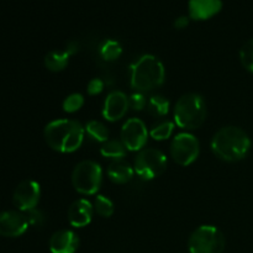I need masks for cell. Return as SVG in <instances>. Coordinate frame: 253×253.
Wrapping results in <instances>:
<instances>
[{"label": "cell", "instance_id": "26", "mask_svg": "<svg viewBox=\"0 0 253 253\" xmlns=\"http://www.w3.org/2000/svg\"><path fill=\"white\" fill-rule=\"evenodd\" d=\"M25 215H26L27 222H29L30 226L40 227L44 224V215L40 210L32 209L30 211L25 212Z\"/></svg>", "mask_w": 253, "mask_h": 253}, {"label": "cell", "instance_id": "24", "mask_svg": "<svg viewBox=\"0 0 253 253\" xmlns=\"http://www.w3.org/2000/svg\"><path fill=\"white\" fill-rule=\"evenodd\" d=\"M84 105V96L79 93L69 94L66 99L63 100L62 108H63L64 113L73 114L76 111L81 110L82 106Z\"/></svg>", "mask_w": 253, "mask_h": 253}, {"label": "cell", "instance_id": "3", "mask_svg": "<svg viewBox=\"0 0 253 253\" xmlns=\"http://www.w3.org/2000/svg\"><path fill=\"white\" fill-rule=\"evenodd\" d=\"M165 77V66L153 54H143L130 68L131 86L137 91H148L162 85Z\"/></svg>", "mask_w": 253, "mask_h": 253}, {"label": "cell", "instance_id": "13", "mask_svg": "<svg viewBox=\"0 0 253 253\" xmlns=\"http://www.w3.org/2000/svg\"><path fill=\"white\" fill-rule=\"evenodd\" d=\"M94 214V205L88 199H77L71 204L67 212L69 224L73 227H84L90 224Z\"/></svg>", "mask_w": 253, "mask_h": 253}, {"label": "cell", "instance_id": "19", "mask_svg": "<svg viewBox=\"0 0 253 253\" xmlns=\"http://www.w3.org/2000/svg\"><path fill=\"white\" fill-rule=\"evenodd\" d=\"M99 54L106 62H114L123 54V46L116 40H105L99 48Z\"/></svg>", "mask_w": 253, "mask_h": 253}, {"label": "cell", "instance_id": "9", "mask_svg": "<svg viewBox=\"0 0 253 253\" xmlns=\"http://www.w3.org/2000/svg\"><path fill=\"white\" fill-rule=\"evenodd\" d=\"M120 137L127 151H141L147 143L148 130L141 119H128L121 127Z\"/></svg>", "mask_w": 253, "mask_h": 253}, {"label": "cell", "instance_id": "7", "mask_svg": "<svg viewBox=\"0 0 253 253\" xmlns=\"http://www.w3.org/2000/svg\"><path fill=\"white\" fill-rule=\"evenodd\" d=\"M168 160L162 151L157 148H143L135 160L133 169L143 180H152L163 174L167 168Z\"/></svg>", "mask_w": 253, "mask_h": 253}, {"label": "cell", "instance_id": "4", "mask_svg": "<svg viewBox=\"0 0 253 253\" xmlns=\"http://www.w3.org/2000/svg\"><path fill=\"white\" fill-rule=\"evenodd\" d=\"M207 119V103L200 94L187 93L174 105V123L184 130H195Z\"/></svg>", "mask_w": 253, "mask_h": 253}, {"label": "cell", "instance_id": "8", "mask_svg": "<svg viewBox=\"0 0 253 253\" xmlns=\"http://www.w3.org/2000/svg\"><path fill=\"white\" fill-rule=\"evenodd\" d=\"M200 153L199 140L189 132H180L170 143V155L179 166L187 167L197 161Z\"/></svg>", "mask_w": 253, "mask_h": 253}, {"label": "cell", "instance_id": "30", "mask_svg": "<svg viewBox=\"0 0 253 253\" xmlns=\"http://www.w3.org/2000/svg\"><path fill=\"white\" fill-rule=\"evenodd\" d=\"M66 51L68 52L69 56H72V54L77 53V51H78V44H77L76 42H68V44H67Z\"/></svg>", "mask_w": 253, "mask_h": 253}, {"label": "cell", "instance_id": "6", "mask_svg": "<svg viewBox=\"0 0 253 253\" xmlns=\"http://www.w3.org/2000/svg\"><path fill=\"white\" fill-rule=\"evenodd\" d=\"M225 246L224 234L212 225H202L193 231L188 240L190 253H222Z\"/></svg>", "mask_w": 253, "mask_h": 253}, {"label": "cell", "instance_id": "29", "mask_svg": "<svg viewBox=\"0 0 253 253\" xmlns=\"http://www.w3.org/2000/svg\"><path fill=\"white\" fill-rule=\"evenodd\" d=\"M189 16H184V15H183V16H178L177 19L174 20V27L178 30L185 29V27L189 25Z\"/></svg>", "mask_w": 253, "mask_h": 253}, {"label": "cell", "instance_id": "15", "mask_svg": "<svg viewBox=\"0 0 253 253\" xmlns=\"http://www.w3.org/2000/svg\"><path fill=\"white\" fill-rule=\"evenodd\" d=\"M79 247V237L72 230H59L49 239L51 253H76Z\"/></svg>", "mask_w": 253, "mask_h": 253}, {"label": "cell", "instance_id": "21", "mask_svg": "<svg viewBox=\"0 0 253 253\" xmlns=\"http://www.w3.org/2000/svg\"><path fill=\"white\" fill-rule=\"evenodd\" d=\"M148 113L156 118L167 115L169 111V101L162 95H153L147 101Z\"/></svg>", "mask_w": 253, "mask_h": 253}, {"label": "cell", "instance_id": "5", "mask_svg": "<svg viewBox=\"0 0 253 253\" xmlns=\"http://www.w3.org/2000/svg\"><path fill=\"white\" fill-rule=\"evenodd\" d=\"M101 182H103V169L95 161H82L72 172L73 188L83 195L95 194L100 189Z\"/></svg>", "mask_w": 253, "mask_h": 253}, {"label": "cell", "instance_id": "20", "mask_svg": "<svg viewBox=\"0 0 253 253\" xmlns=\"http://www.w3.org/2000/svg\"><path fill=\"white\" fill-rule=\"evenodd\" d=\"M84 130H85V133H88L89 137L96 142L104 143L109 140L108 127L100 121L90 120L84 126Z\"/></svg>", "mask_w": 253, "mask_h": 253}, {"label": "cell", "instance_id": "18", "mask_svg": "<svg viewBox=\"0 0 253 253\" xmlns=\"http://www.w3.org/2000/svg\"><path fill=\"white\" fill-rule=\"evenodd\" d=\"M126 152H127V148L121 141L118 140H108L100 147V155L114 161L123 160L126 156Z\"/></svg>", "mask_w": 253, "mask_h": 253}, {"label": "cell", "instance_id": "12", "mask_svg": "<svg viewBox=\"0 0 253 253\" xmlns=\"http://www.w3.org/2000/svg\"><path fill=\"white\" fill-rule=\"evenodd\" d=\"M130 108L128 98L120 90H113L108 94L103 106V116L108 121L115 123L123 119Z\"/></svg>", "mask_w": 253, "mask_h": 253}, {"label": "cell", "instance_id": "22", "mask_svg": "<svg viewBox=\"0 0 253 253\" xmlns=\"http://www.w3.org/2000/svg\"><path fill=\"white\" fill-rule=\"evenodd\" d=\"M173 131H174V124L170 123V121H162V123H158L157 125L151 128L150 135L153 140L163 141L169 138Z\"/></svg>", "mask_w": 253, "mask_h": 253}, {"label": "cell", "instance_id": "28", "mask_svg": "<svg viewBox=\"0 0 253 253\" xmlns=\"http://www.w3.org/2000/svg\"><path fill=\"white\" fill-rule=\"evenodd\" d=\"M104 90V82L100 78H93L89 81L86 91L89 95H98Z\"/></svg>", "mask_w": 253, "mask_h": 253}, {"label": "cell", "instance_id": "27", "mask_svg": "<svg viewBox=\"0 0 253 253\" xmlns=\"http://www.w3.org/2000/svg\"><path fill=\"white\" fill-rule=\"evenodd\" d=\"M128 103H130V108H132L133 110L141 111L147 105V99L145 98V95L141 91H137V93H133L128 98Z\"/></svg>", "mask_w": 253, "mask_h": 253}, {"label": "cell", "instance_id": "11", "mask_svg": "<svg viewBox=\"0 0 253 253\" xmlns=\"http://www.w3.org/2000/svg\"><path fill=\"white\" fill-rule=\"evenodd\" d=\"M26 215L20 211L0 212V236L19 237L29 229Z\"/></svg>", "mask_w": 253, "mask_h": 253}, {"label": "cell", "instance_id": "10", "mask_svg": "<svg viewBox=\"0 0 253 253\" xmlns=\"http://www.w3.org/2000/svg\"><path fill=\"white\" fill-rule=\"evenodd\" d=\"M40 197H41V188H40L39 183L27 179L17 185L14 195H12V202L20 211L26 212L32 209H36L40 202Z\"/></svg>", "mask_w": 253, "mask_h": 253}, {"label": "cell", "instance_id": "25", "mask_svg": "<svg viewBox=\"0 0 253 253\" xmlns=\"http://www.w3.org/2000/svg\"><path fill=\"white\" fill-rule=\"evenodd\" d=\"M240 61L246 71L253 73V39L249 40L240 49Z\"/></svg>", "mask_w": 253, "mask_h": 253}, {"label": "cell", "instance_id": "16", "mask_svg": "<svg viewBox=\"0 0 253 253\" xmlns=\"http://www.w3.org/2000/svg\"><path fill=\"white\" fill-rule=\"evenodd\" d=\"M135 174V169L124 160L113 161L108 167V177L115 184H125L130 182Z\"/></svg>", "mask_w": 253, "mask_h": 253}, {"label": "cell", "instance_id": "2", "mask_svg": "<svg viewBox=\"0 0 253 253\" xmlns=\"http://www.w3.org/2000/svg\"><path fill=\"white\" fill-rule=\"evenodd\" d=\"M251 148V140L242 128L225 126L220 128L211 140V150L215 156L226 162L244 160Z\"/></svg>", "mask_w": 253, "mask_h": 253}, {"label": "cell", "instance_id": "1", "mask_svg": "<svg viewBox=\"0 0 253 253\" xmlns=\"http://www.w3.org/2000/svg\"><path fill=\"white\" fill-rule=\"evenodd\" d=\"M83 125L77 120L58 119L48 123L44 127L43 136L46 143L53 151L61 153H72L78 150L84 141Z\"/></svg>", "mask_w": 253, "mask_h": 253}, {"label": "cell", "instance_id": "14", "mask_svg": "<svg viewBox=\"0 0 253 253\" xmlns=\"http://www.w3.org/2000/svg\"><path fill=\"white\" fill-rule=\"evenodd\" d=\"M222 9L221 0H189L188 14L189 17L197 21L209 20L219 14Z\"/></svg>", "mask_w": 253, "mask_h": 253}, {"label": "cell", "instance_id": "17", "mask_svg": "<svg viewBox=\"0 0 253 253\" xmlns=\"http://www.w3.org/2000/svg\"><path fill=\"white\" fill-rule=\"evenodd\" d=\"M69 53L63 49V51H51L44 56V66L48 71L62 72L69 63Z\"/></svg>", "mask_w": 253, "mask_h": 253}, {"label": "cell", "instance_id": "23", "mask_svg": "<svg viewBox=\"0 0 253 253\" xmlns=\"http://www.w3.org/2000/svg\"><path fill=\"white\" fill-rule=\"evenodd\" d=\"M94 210L100 215L101 217H110L114 214V203L105 195H96L94 202Z\"/></svg>", "mask_w": 253, "mask_h": 253}]
</instances>
